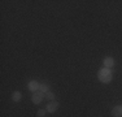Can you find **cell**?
<instances>
[{
	"instance_id": "cell-3",
	"label": "cell",
	"mask_w": 122,
	"mask_h": 117,
	"mask_svg": "<svg viewBox=\"0 0 122 117\" xmlns=\"http://www.w3.org/2000/svg\"><path fill=\"white\" fill-rule=\"evenodd\" d=\"M59 107H60V104L57 103V101H51L48 105H47V108H46V111L47 112H49V113H53V112H56L57 109H59Z\"/></svg>"
},
{
	"instance_id": "cell-10",
	"label": "cell",
	"mask_w": 122,
	"mask_h": 117,
	"mask_svg": "<svg viewBox=\"0 0 122 117\" xmlns=\"http://www.w3.org/2000/svg\"><path fill=\"white\" fill-rule=\"evenodd\" d=\"M46 113H47V111H46V109H39V111H38V113H36V116L38 117H44Z\"/></svg>"
},
{
	"instance_id": "cell-6",
	"label": "cell",
	"mask_w": 122,
	"mask_h": 117,
	"mask_svg": "<svg viewBox=\"0 0 122 117\" xmlns=\"http://www.w3.org/2000/svg\"><path fill=\"white\" fill-rule=\"evenodd\" d=\"M104 65H105V68H112L113 65H114V60H113L112 57H105L104 58Z\"/></svg>"
},
{
	"instance_id": "cell-5",
	"label": "cell",
	"mask_w": 122,
	"mask_h": 117,
	"mask_svg": "<svg viewBox=\"0 0 122 117\" xmlns=\"http://www.w3.org/2000/svg\"><path fill=\"white\" fill-rule=\"evenodd\" d=\"M112 116L113 117H121L122 116V105H116V107H113Z\"/></svg>"
},
{
	"instance_id": "cell-2",
	"label": "cell",
	"mask_w": 122,
	"mask_h": 117,
	"mask_svg": "<svg viewBox=\"0 0 122 117\" xmlns=\"http://www.w3.org/2000/svg\"><path fill=\"white\" fill-rule=\"evenodd\" d=\"M44 98H46L44 94L40 92V91H38V92H34V94H33V96H31V100H33L34 104H40Z\"/></svg>"
},
{
	"instance_id": "cell-1",
	"label": "cell",
	"mask_w": 122,
	"mask_h": 117,
	"mask_svg": "<svg viewBox=\"0 0 122 117\" xmlns=\"http://www.w3.org/2000/svg\"><path fill=\"white\" fill-rule=\"evenodd\" d=\"M97 78L100 82H103V83H109L110 81H112L113 75H112V72L108 69V68H104V69H100L97 72Z\"/></svg>"
},
{
	"instance_id": "cell-4",
	"label": "cell",
	"mask_w": 122,
	"mask_h": 117,
	"mask_svg": "<svg viewBox=\"0 0 122 117\" xmlns=\"http://www.w3.org/2000/svg\"><path fill=\"white\" fill-rule=\"evenodd\" d=\"M39 86H40V83L38 81H30L29 82V90L30 91H34V92H36V91H39Z\"/></svg>"
},
{
	"instance_id": "cell-8",
	"label": "cell",
	"mask_w": 122,
	"mask_h": 117,
	"mask_svg": "<svg viewBox=\"0 0 122 117\" xmlns=\"http://www.w3.org/2000/svg\"><path fill=\"white\" fill-rule=\"evenodd\" d=\"M39 91H40V92H43V94L48 92V91H49V86H48V85H46V83H40V86H39Z\"/></svg>"
},
{
	"instance_id": "cell-7",
	"label": "cell",
	"mask_w": 122,
	"mask_h": 117,
	"mask_svg": "<svg viewBox=\"0 0 122 117\" xmlns=\"http://www.w3.org/2000/svg\"><path fill=\"white\" fill-rule=\"evenodd\" d=\"M12 99H13V101H20L22 99V94L20 91H14L12 94Z\"/></svg>"
},
{
	"instance_id": "cell-9",
	"label": "cell",
	"mask_w": 122,
	"mask_h": 117,
	"mask_svg": "<svg viewBox=\"0 0 122 117\" xmlns=\"http://www.w3.org/2000/svg\"><path fill=\"white\" fill-rule=\"evenodd\" d=\"M44 96L48 99V100H52V101H53V99H55V94H53V92H51V91L46 92V94H44Z\"/></svg>"
}]
</instances>
